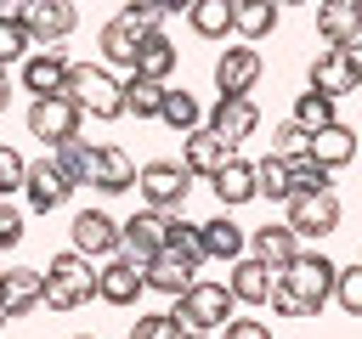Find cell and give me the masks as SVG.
Returning a JSON list of instances; mask_svg holds the SVG:
<instances>
[{"mask_svg":"<svg viewBox=\"0 0 362 339\" xmlns=\"http://www.w3.org/2000/svg\"><path fill=\"white\" fill-rule=\"evenodd\" d=\"M232 305H238V299H232L226 282H198V277H192V282L175 294V311H170V316H175L181 339H204L209 328H226V322H232Z\"/></svg>","mask_w":362,"mask_h":339,"instance_id":"6da1fadb","label":"cell"},{"mask_svg":"<svg viewBox=\"0 0 362 339\" xmlns=\"http://www.w3.org/2000/svg\"><path fill=\"white\" fill-rule=\"evenodd\" d=\"M23 11H28V0H0V17L6 23H23Z\"/></svg>","mask_w":362,"mask_h":339,"instance_id":"c3c4849f","label":"cell"},{"mask_svg":"<svg viewBox=\"0 0 362 339\" xmlns=\"http://www.w3.org/2000/svg\"><path fill=\"white\" fill-rule=\"evenodd\" d=\"M23 198H28V209H34V215H51V209H62V203L74 198V181L62 175V164H57V158H40V164H28V170H23Z\"/></svg>","mask_w":362,"mask_h":339,"instance_id":"9c48e42d","label":"cell"},{"mask_svg":"<svg viewBox=\"0 0 362 339\" xmlns=\"http://www.w3.org/2000/svg\"><path fill=\"white\" fill-rule=\"evenodd\" d=\"M198 232H204V254L209 260H238L243 249H249V232L238 226V220H226V215H215V220H198Z\"/></svg>","mask_w":362,"mask_h":339,"instance_id":"484cf974","label":"cell"},{"mask_svg":"<svg viewBox=\"0 0 362 339\" xmlns=\"http://www.w3.org/2000/svg\"><path fill=\"white\" fill-rule=\"evenodd\" d=\"M0 305H6V316H23V311L45 305V271H40V266H11V271H0Z\"/></svg>","mask_w":362,"mask_h":339,"instance_id":"9a60e30c","label":"cell"},{"mask_svg":"<svg viewBox=\"0 0 362 339\" xmlns=\"http://www.w3.org/2000/svg\"><path fill=\"white\" fill-rule=\"evenodd\" d=\"M68 237H74V249H79L85 260H107V254H119V220H113L107 209H79L74 226H68Z\"/></svg>","mask_w":362,"mask_h":339,"instance_id":"7c38bea8","label":"cell"},{"mask_svg":"<svg viewBox=\"0 0 362 339\" xmlns=\"http://www.w3.org/2000/svg\"><path fill=\"white\" fill-rule=\"evenodd\" d=\"M130 339H181V328H175L170 311H153V316H136L130 322Z\"/></svg>","mask_w":362,"mask_h":339,"instance_id":"f35d334b","label":"cell"},{"mask_svg":"<svg viewBox=\"0 0 362 339\" xmlns=\"http://www.w3.org/2000/svg\"><path fill=\"white\" fill-rule=\"evenodd\" d=\"M79 339H85V333H79Z\"/></svg>","mask_w":362,"mask_h":339,"instance_id":"db71d44e","label":"cell"},{"mask_svg":"<svg viewBox=\"0 0 362 339\" xmlns=\"http://www.w3.org/2000/svg\"><path fill=\"white\" fill-rule=\"evenodd\" d=\"M362 28V6L356 0H317V34L322 45H345Z\"/></svg>","mask_w":362,"mask_h":339,"instance_id":"d4e9b609","label":"cell"},{"mask_svg":"<svg viewBox=\"0 0 362 339\" xmlns=\"http://www.w3.org/2000/svg\"><path fill=\"white\" fill-rule=\"evenodd\" d=\"M232 28L243 40H266L277 28V0H232Z\"/></svg>","mask_w":362,"mask_h":339,"instance_id":"f1b7e54d","label":"cell"},{"mask_svg":"<svg viewBox=\"0 0 362 339\" xmlns=\"http://www.w3.org/2000/svg\"><path fill=\"white\" fill-rule=\"evenodd\" d=\"M356 260H362V254H356Z\"/></svg>","mask_w":362,"mask_h":339,"instance_id":"9f6ffc18","label":"cell"},{"mask_svg":"<svg viewBox=\"0 0 362 339\" xmlns=\"http://www.w3.org/2000/svg\"><path fill=\"white\" fill-rule=\"evenodd\" d=\"M74 23H79V6H74V0H28V11H23V28H28L34 45H57V40H68Z\"/></svg>","mask_w":362,"mask_h":339,"instance_id":"4fadbf2b","label":"cell"},{"mask_svg":"<svg viewBox=\"0 0 362 339\" xmlns=\"http://www.w3.org/2000/svg\"><path fill=\"white\" fill-rule=\"evenodd\" d=\"M130 73H141V79H170L175 73V45L164 40V28H153V34H141V45H136V68Z\"/></svg>","mask_w":362,"mask_h":339,"instance_id":"83f0119b","label":"cell"},{"mask_svg":"<svg viewBox=\"0 0 362 339\" xmlns=\"http://www.w3.org/2000/svg\"><path fill=\"white\" fill-rule=\"evenodd\" d=\"M158 119H164L170 130H181V136H187V130H198V124H204V107H198V96H192V90H170V85H164Z\"/></svg>","mask_w":362,"mask_h":339,"instance_id":"f546056e","label":"cell"},{"mask_svg":"<svg viewBox=\"0 0 362 339\" xmlns=\"http://www.w3.org/2000/svg\"><path fill=\"white\" fill-rule=\"evenodd\" d=\"M170 215L175 209H136L130 220H119V254H130V260H147V254H158L164 249V237H170Z\"/></svg>","mask_w":362,"mask_h":339,"instance_id":"ba28073f","label":"cell"},{"mask_svg":"<svg viewBox=\"0 0 362 339\" xmlns=\"http://www.w3.org/2000/svg\"><path fill=\"white\" fill-rule=\"evenodd\" d=\"M339 113H334V96H322V90H300V102H294V124L311 136V130H322V124H334Z\"/></svg>","mask_w":362,"mask_h":339,"instance_id":"836d02e7","label":"cell"},{"mask_svg":"<svg viewBox=\"0 0 362 339\" xmlns=\"http://www.w3.org/2000/svg\"><path fill=\"white\" fill-rule=\"evenodd\" d=\"M339 51H345V62H351V68H362V28H356V34H351Z\"/></svg>","mask_w":362,"mask_h":339,"instance_id":"7dc6e473","label":"cell"},{"mask_svg":"<svg viewBox=\"0 0 362 339\" xmlns=\"http://www.w3.org/2000/svg\"><path fill=\"white\" fill-rule=\"evenodd\" d=\"M305 153H311L322 170H345V164L356 158V130L334 119V124H322V130H311V136H305Z\"/></svg>","mask_w":362,"mask_h":339,"instance_id":"ac0fdd59","label":"cell"},{"mask_svg":"<svg viewBox=\"0 0 362 339\" xmlns=\"http://www.w3.org/2000/svg\"><path fill=\"white\" fill-rule=\"evenodd\" d=\"M260 73H266V62H260L255 45H226L215 56V90L221 96H249L260 85Z\"/></svg>","mask_w":362,"mask_h":339,"instance_id":"30bf717a","label":"cell"},{"mask_svg":"<svg viewBox=\"0 0 362 339\" xmlns=\"http://www.w3.org/2000/svg\"><path fill=\"white\" fill-rule=\"evenodd\" d=\"M23 243V209L0 203V249H17Z\"/></svg>","mask_w":362,"mask_h":339,"instance_id":"f6af8a7d","label":"cell"},{"mask_svg":"<svg viewBox=\"0 0 362 339\" xmlns=\"http://www.w3.org/2000/svg\"><path fill=\"white\" fill-rule=\"evenodd\" d=\"M79 119H85V113H79L62 90H57V96H34V102H28V136H40L45 147L74 141V136H79Z\"/></svg>","mask_w":362,"mask_h":339,"instance_id":"5b68a950","label":"cell"},{"mask_svg":"<svg viewBox=\"0 0 362 339\" xmlns=\"http://www.w3.org/2000/svg\"><path fill=\"white\" fill-rule=\"evenodd\" d=\"M187 23H192V34H204V40H226V28H232V0H192V6H187Z\"/></svg>","mask_w":362,"mask_h":339,"instance_id":"4dcf8cb0","label":"cell"},{"mask_svg":"<svg viewBox=\"0 0 362 339\" xmlns=\"http://www.w3.org/2000/svg\"><path fill=\"white\" fill-rule=\"evenodd\" d=\"M356 90H362V68H356Z\"/></svg>","mask_w":362,"mask_h":339,"instance_id":"816d5d0a","label":"cell"},{"mask_svg":"<svg viewBox=\"0 0 362 339\" xmlns=\"http://www.w3.org/2000/svg\"><path fill=\"white\" fill-rule=\"evenodd\" d=\"M124 11H130V23H136V28H147V34H153V28H158V23L170 17V11L158 6V0H136V6H124Z\"/></svg>","mask_w":362,"mask_h":339,"instance_id":"ee69618b","label":"cell"},{"mask_svg":"<svg viewBox=\"0 0 362 339\" xmlns=\"http://www.w3.org/2000/svg\"><path fill=\"white\" fill-rule=\"evenodd\" d=\"M23 170H28V158L17 147H0V198L6 192H23Z\"/></svg>","mask_w":362,"mask_h":339,"instance_id":"60d3db41","label":"cell"},{"mask_svg":"<svg viewBox=\"0 0 362 339\" xmlns=\"http://www.w3.org/2000/svg\"><path fill=\"white\" fill-rule=\"evenodd\" d=\"M255 192L272 198V203H288V198H294V186H288V164H283L277 153H266V158L255 164Z\"/></svg>","mask_w":362,"mask_h":339,"instance_id":"d6a6232c","label":"cell"},{"mask_svg":"<svg viewBox=\"0 0 362 339\" xmlns=\"http://www.w3.org/2000/svg\"><path fill=\"white\" fill-rule=\"evenodd\" d=\"M209 130L226 141V147H238V141H249L255 130H260V107H255V96H215V113H209Z\"/></svg>","mask_w":362,"mask_h":339,"instance_id":"5bb4252c","label":"cell"},{"mask_svg":"<svg viewBox=\"0 0 362 339\" xmlns=\"http://www.w3.org/2000/svg\"><path fill=\"white\" fill-rule=\"evenodd\" d=\"M221 333H226V339H272V328H266L260 316H232Z\"/></svg>","mask_w":362,"mask_h":339,"instance_id":"bcb514c9","label":"cell"},{"mask_svg":"<svg viewBox=\"0 0 362 339\" xmlns=\"http://www.w3.org/2000/svg\"><path fill=\"white\" fill-rule=\"evenodd\" d=\"M277 6H300V0H277Z\"/></svg>","mask_w":362,"mask_h":339,"instance_id":"f5cc1de1","label":"cell"},{"mask_svg":"<svg viewBox=\"0 0 362 339\" xmlns=\"http://www.w3.org/2000/svg\"><path fill=\"white\" fill-rule=\"evenodd\" d=\"M158 6H164V11H187L192 0H158Z\"/></svg>","mask_w":362,"mask_h":339,"instance_id":"681fc988","label":"cell"},{"mask_svg":"<svg viewBox=\"0 0 362 339\" xmlns=\"http://www.w3.org/2000/svg\"><path fill=\"white\" fill-rule=\"evenodd\" d=\"M272 153H277V158H294V153H305V130H300L294 119H283V124L272 130Z\"/></svg>","mask_w":362,"mask_h":339,"instance_id":"b9f144b4","label":"cell"},{"mask_svg":"<svg viewBox=\"0 0 362 339\" xmlns=\"http://www.w3.org/2000/svg\"><path fill=\"white\" fill-rule=\"evenodd\" d=\"M266 305H272L277 316H294V322H300V316H311V305H305L294 288H283V282H272V299H266Z\"/></svg>","mask_w":362,"mask_h":339,"instance_id":"7bdbcfd3","label":"cell"},{"mask_svg":"<svg viewBox=\"0 0 362 339\" xmlns=\"http://www.w3.org/2000/svg\"><path fill=\"white\" fill-rule=\"evenodd\" d=\"M147 294V282H141V260H130V254H107L102 266H96V299H107V305H136Z\"/></svg>","mask_w":362,"mask_h":339,"instance_id":"8fae6325","label":"cell"},{"mask_svg":"<svg viewBox=\"0 0 362 339\" xmlns=\"http://www.w3.org/2000/svg\"><path fill=\"white\" fill-rule=\"evenodd\" d=\"M209 181H215V198H221L226 209H238V203H255V198H260V192H255V164H249V158H238V153H232Z\"/></svg>","mask_w":362,"mask_h":339,"instance_id":"cb8c5ba5","label":"cell"},{"mask_svg":"<svg viewBox=\"0 0 362 339\" xmlns=\"http://www.w3.org/2000/svg\"><path fill=\"white\" fill-rule=\"evenodd\" d=\"M119 90H124V113H136V119H158V102H164V85H158V79L130 73V79H119Z\"/></svg>","mask_w":362,"mask_h":339,"instance_id":"1f68e13d","label":"cell"},{"mask_svg":"<svg viewBox=\"0 0 362 339\" xmlns=\"http://www.w3.org/2000/svg\"><path fill=\"white\" fill-rule=\"evenodd\" d=\"M141 34H147V28H136L130 11H119L113 23H102L96 45H102V56H107L113 68H136V45H141Z\"/></svg>","mask_w":362,"mask_h":339,"instance_id":"7402d4cb","label":"cell"},{"mask_svg":"<svg viewBox=\"0 0 362 339\" xmlns=\"http://www.w3.org/2000/svg\"><path fill=\"white\" fill-rule=\"evenodd\" d=\"M164 243H170L175 254H187L192 266H204V260H209V254H204V232H198L192 220H181V215H170V237H164Z\"/></svg>","mask_w":362,"mask_h":339,"instance_id":"8d00e7d4","label":"cell"},{"mask_svg":"<svg viewBox=\"0 0 362 339\" xmlns=\"http://www.w3.org/2000/svg\"><path fill=\"white\" fill-rule=\"evenodd\" d=\"M283 164H288V186H294V192H317V186H328V175H334V170H322L311 153H294V158H283Z\"/></svg>","mask_w":362,"mask_h":339,"instance_id":"d590c367","label":"cell"},{"mask_svg":"<svg viewBox=\"0 0 362 339\" xmlns=\"http://www.w3.org/2000/svg\"><path fill=\"white\" fill-rule=\"evenodd\" d=\"M334 271H339V266H334L328 254H317V249H300V254H294V260L277 271V282H283V288H294V294L311 305V316H317V311L334 299Z\"/></svg>","mask_w":362,"mask_h":339,"instance_id":"277c9868","label":"cell"},{"mask_svg":"<svg viewBox=\"0 0 362 339\" xmlns=\"http://www.w3.org/2000/svg\"><path fill=\"white\" fill-rule=\"evenodd\" d=\"M85 186H96V192H124V186H136V164H130V153L124 147H96V158H90V181Z\"/></svg>","mask_w":362,"mask_h":339,"instance_id":"603a6c76","label":"cell"},{"mask_svg":"<svg viewBox=\"0 0 362 339\" xmlns=\"http://www.w3.org/2000/svg\"><path fill=\"white\" fill-rule=\"evenodd\" d=\"M272 282H277V271H272L266 260H255V254H238V260H232L226 288H232L238 305H266V299H272Z\"/></svg>","mask_w":362,"mask_h":339,"instance_id":"2e32d148","label":"cell"},{"mask_svg":"<svg viewBox=\"0 0 362 339\" xmlns=\"http://www.w3.org/2000/svg\"><path fill=\"white\" fill-rule=\"evenodd\" d=\"M90 158H96V147H90V141H79V136L57 147V164H62V175H68L74 186H85V181H90Z\"/></svg>","mask_w":362,"mask_h":339,"instance_id":"e575fe53","label":"cell"},{"mask_svg":"<svg viewBox=\"0 0 362 339\" xmlns=\"http://www.w3.org/2000/svg\"><path fill=\"white\" fill-rule=\"evenodd\" d=\"M62 79H68V56H62L57 45H40V51L23 56V90H34V96H57Z\"/></svg>","mask_w":362,"mask_h":339,"instance_id":"e0dca14e","label":"cell"},{"mask_svg":"<svg viewBox=\"0 0 362 339\" xmlns=\"http://www.w3.org/2000/svg\"><path fill=\"white\" fill-rule=\"evenodd\" d=\"M0 328H6V305H0Z\"/></svg>","mask_w":362,"mask_h":339,"instance_id":"f907efd6","label":"cell"},{"mask_svg":"<svg viewBox=\"0 0 362 339\" xmlns=\"http://www.w3.org/2000/svg\"><path fill=\"white\" fill-rule=\"evenodd\" d=\"M96 299V266L79 254V249H62L51 266H45V305L51 311H79Z\"/></svg>","mask_w":362,"mask_h":339,"instance_id":"3957f363","label":"cell"},{"mask_svg":"<svg viewBox=\"0 0 362 339\" xmlns=\"http://www.w3.org/2000/svg\"><path fill=\"white\" fill-rule=\"evenodd\" d=\"M311 90H322V96H351L356 90V68L345 62V51L339 45H328V51H317L311 56Z\"/></svg>","mask_w":362,"mask_h":339,"instance_id":"ffe728a7","label":"cell"},{"mask_svg":"<svg viewBox=\"0 0 362 339\" xmlns=\"http://www.w3.org/2000/svg\"><path fill=\"white\" fill-rule=\"evenodd\" d=\"M62 96H68L79 113H90V119H119V113H124V90H119V79H113L107 68H96V62H68Z\"/></svg>","mask_w":362,"mask_h":339,"instance_id":"7a4b0ae2","label":"cell"},{"mask_svg":"<svg viewBox=\"0 0 362 339\" xmlns=\"http://www.w3.org/2000/svg\"><path fill=\"white\" fill-rule=\"evenodd\" d=\"M356 6H362V0H356Z\"/></svg>","mask_w":362,"mask_h":339,"instance_id":"11a10c76","label":"cell"},{"mask_svg":"<svg viewBox=\"0 0 362 339\" xmlns=\"http://www.w3.org/2000/svg\"><path fill=\"white\" fill-rule=\"evenodd\" d=\"M136 186H141V198H147L153 209H181L187 192H192V175H187V164H175V158H153V164L136 170Z\"/></svg>","mask_w":362,"mask_h":339,"instance_id":"8992f818","label":"cell"},{"mask_svg":"<svg viewBox=\"0 0 362 339\" xmlns=\"http://www.w3.org/2000/svg\"><path fill=\"white\" fill-rule=\"evenodd\" d=\"M334 299H339V311L362 316V260L345 266V271H334Z\"/></svg>","mask_w":362,"mask_h":339,"instance_id":"74e56055","label":"cell"},{"mask_svg":"<svg viewBox=\"0 0 362 339\" xmlns=\"http://www.w3.org/2000/svg\"><path fill=\"white\" fill-rule=\"evenodd\" d=\"M339 226V198L334 186H317V192H294L288 198V232L294 237H328Z\"/></svg>","mask_w":362,"mask_h":339,"instance_id":"52a82bcc","label":"cell"},{"mask_svg":"<svg viewBox=\"0 0 362 339\" xmlns=\"http://www.w3.org/2000/svg\"><path fill=\"white\" fill-rule=\"evenodd\" d=\"M192 271H198V266H192L187 254H175L170 243H164L158 254H147V260H141V282H147V288H158V294H181V288L192 282Z\"/></svg>","mask_w":362,"mask_h":339,"instance_id":"d6986e66","label":"cell"},{"mask_svg":"<svg viewBox=\"0 0 362 339\" xmlns=\"http://www.w3.org/2000/svg\"><path fill=\"white\" fill-rule=\"evenodd\" d=\"M249 249H255V260H266L272 271H283V266L300 254V237L288 232V220H283V226H255V232H249Z\"/></svg>","mask_w":362,"mask_h":339,"instance_id":"4316f807","label":"cell"},{"mask_svg":"<svg viewBox=\"0 0 362 339\" xmlns=\"http://www.w3.org/2000/svg\"><path fill=\"white\" fill-rule=\"evenodd\" d=\"M28 45H34V40H28V28L0 17V62H23V56H28Z\"/></svg>","mask_w":362,"mask_h":339,"instance_id":"ab89813d","label":"cell"},{"mask_svg":"<svg viewBox=\"0 0 362 339\" xmlns=\"http://www.w3.org/2000/svg\"><path fill=\"white\" fill-rule=\"evenodd\" d=\"M226 158H232V147H226V141H221L209 124L187 130V141H181V164H187V175H215Z\"/></svg>","mask_w":362,"mask_h":339,"instance_id":"44dd1931","label":"cell"}]
</instances>
